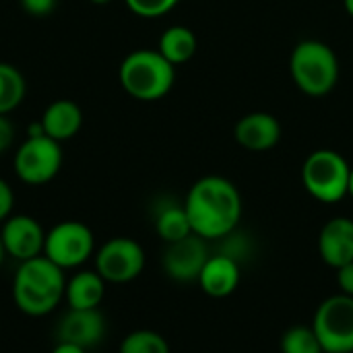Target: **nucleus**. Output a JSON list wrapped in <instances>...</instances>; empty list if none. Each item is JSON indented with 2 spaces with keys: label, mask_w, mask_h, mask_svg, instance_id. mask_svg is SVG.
<instances>
[{
  "label": "nucleus",
  "mask_w": 353,
  "mask_h": 353,
  "mask_svg": "<svg viewBox=\"0 0 353 353\" xmlns=\"http://www.w3.org/2000/svg\"><path fill=\"white\" fill-rule=\"evenodd\" d=\"M21 6L29 17L41 19L52 14V10L56 8V0H21Z\"/></svg>",
  "instance_id": "393cba45"
},
{
  "label": "nucleus",
  "mask_w": 353,
  "mask_h": 353,
  "mask_svg": "<svg viewBox=\"0 0 353 353\" xmlns=\"http://www.w3.org/2000/svg\"><path fill=\"white\" fill-rule=\"evenodd\" d=\"M12 143H14V126L4 114H0V153L8 151Z\"/></svg>",
  "instance_id": "bb28decb"
},
{
  "label": "nucleus",
  "mask_w": 353,
  "mask_h": 353,
  "mask_svg": "<svg viewBox=\"0 0 353 353\" xmlns=\"http://www.w3.org/2000/svg\"><path fill=\"white\" fill-rule=\"evenodd\" d=\"M347 194H352L353 196V170H352V174H350V192Z\"/></svg>",
  "instance_id": "2f4dec72"
},
{
  "label": "nucleus",
  "mask_w": 353,
  "mask_h": 353,
  "mask_svg": "<svg viewBox=\"0 0 353 353\" xmlns=\"http://www.w3.org/2000/svg\"><path fill=\"white\" fill-rule=\"evenodd\" d=\"M12 205H14L12 188L8 186V182H4V180L0 178V221H6V219L10 217Z\"/></svg>",
  "instance_id": "a878e982"
},
{
  "label": "nucleus",
  "mask_w": 353,
  "mask_h": 353,
  "mask_svg": "<svg viewBox=\"0 0 353 353\" xmlns=\"http://www.w3.org/2000/svg\"><path fill=\"white\" fill-rule=\"evenodd\" d=\"M184 209L192 234L205 240H221L238 228L242 217V199L230 180L221 176H207L190 188Z\"/></svg>",
  "instance_id": "f257e3e1"
},
{
  "label": "nucleus",
  "mask_w": 353,
  "mask_h": 353,
  "mask_svg": "<svg viewBox=\"0 0 353 353\" xmlns=\"http://www.w3.org/2000/svg\"><path fill=\"white\" fill-rule=\"evenodd\" d=\"M199 283L211 298H225L236 292L240 283V265L223 254H211L201 271Z\"/></svg>",
  "instance_id": "2eb2a0df"
},
{
  "label": "nucleus",
  "mask_w": 353,
  "mask_h": 353,
  "mask_svg": "<svg viewBox=\"0 0 353 353\" xmlns=\"http://www.w3.org/2000/svg\"><path fill=\"white\" fill-rule=\"evenodd\" d=\"M350 174L352 168L347 161L331 149L314 151L302 168L306 190L321 203L341 201L350 192Z\"/></svg>",
  "instance_id": "39448f33"
},
{
  "label": "nucleus",
  "mask_w": 353,
  "mask_h": 353,
  "mask_svg": "<svg viewBox=\"0 0 353 353\" xmlns=\"http://www.w3.org/2000/svg\"><path fill=\"white\" fill-rule=\"evenodd\" d=\"M4 246H2V238H0V265H2V261H4Z\"/></svg>",
  "instance_id": "7c9ffc66"
},
{
  "label": "nucleus",
  "mask_w": 353,
  "mask_h": 353,
  "mask_svg": "<svg viewBox=\"0 0 353 353\" xmlns=\"http://www.w3.org/2000/svg\"><path fill=\"white\" fill-rule=\"evenodd\" d=\"M105 335V321L97 308L77 310L68 308L56 327L58 343H72L83 350L95 347Z\"/></svg>",
  "instance_id": "f8f14e48"
},
{
  "label": "nucleus",
  "mask_w": 353,
  "mask_h": 353,
  "mask_svg": "<svg viewBox=\"0 0 353 353\" xmlns=\"http://www.w3.org/2000/svg\"><path fill=\"white\" fill-rule=\"evenodd\" d=\"M25 97L23 74L6 62H0V114H8L21 105Z\"/></svg>",
  "instance_id": "aec40b11"
},
{
  "label": "nucleus",
  "mask_w": 353,
  "mask_h": 353,
  "mask_svg": "<svg viewBox=\"0 0 353 353\" xmlns=\"http://www.w3.org/2000/svg\"><path fill=\"white\" fill-rule=\"evenodd\" d=\"M95 271L110 283H128L145 269V252L139 242L130 238L108 240L95 256Z\"/></svg>",
  "instance_id": "1a4fd4ad"
},
{
  "label": "nucleus",
  "mask_w": 353,
  "mask_h": 353,
  "mask_svg": "<svg viewBox=\"0 0 353 353\" xmlns=\"http://www.w3.org/2000/svg\"><path fill=\"white\" fill-rule=\"evenodd\" d=\"M95 250L93 232L81 221H62L46 234L43 256L60 269L81 267Z\"/></svg>",
  "instance_id": "0eeeda50"
},
{
  "label": "nucleus",
  "mask_w": 353,
  "mask_h": 353,
  "mask_svg": "<svg viewBox=\"0 0 353 353\" xmlns=\"http://www.w3.org/2000/svg\"><path fill=\"white\" fill-rule=\"evenodd\" d=\"M41 126L46 137L54 139V141H68L72 139L83 124V112L81 108L70 101V99H58L54 103H50L41 116Z\"/></svg>",
  "instance_id": "dca6fc26"
},
{
  "label": "nucleus",
  "mask_w": 353,
  "mask_h": 353,
  "mask_svg": "<svg viewBox=\"0 0 353 353\" xmlns=\"http://www.w3.org/2000/svg\"><path fill=\"white\" fill-rule=\"evenodd\" d=\"M52 353H87V350H83L79 345H72V343H58Z\"/></svg>",
  "instance_id": "c85d7f7f"
},
{
  "label": "nucleus",
  "mask_w": 353,
  "mask_h": 353,
  "mask_svg": "<svg viewBox=\"0 0 353 353\" xmlns=\"http://www.w3.org/2000/svg\"><path fill=\"white\" fill-rule=\"evenodd\" d=\"M283 353H325L312 327H292L281 337Z\"/></svg>",
  "instance_id": "4be33fe9"
},
{
  "label": "nucleus",
  "mask_w": 353,
  "mask_h": 353,
  "mask_svg": "<svg viewBox=\"0 0 353 353\" xmlns=\"http://www.w3.org/2000/svg\"><path fill=\"white\" fill-rule=\"evenodd\" d=\"M319 252L327 265L339 269L353 261V221L347 217L331 219L319 236Z\"/></svg>",
  "instance_id": "ddd939ff"
},
{
  "label": "nucleus",
  "mask_w": 353,
  "mask_h": 353,
  "mask_svg": "<svg viewBox=\"0 0 353 353\" xmlns=\"http://www.w3.org/2000/svg\"><path fill=\"white\" fill-rule=\"evenodd\" d=\"M155 230H157L159 238L165 240L168 244L190 236L192 228H190L184 205L163 201L155 211Z\"/></svg>",
  "instance_id": "a211bd4d"
},
{
  "label": "nucleus",
  "mask_w": 353,
  "mask_h": 353,
  "mask_svg": "<svg viewBox=\"0 0 353 353\" xmlns=\"http://www.w3.org/2000/svg\"><path fill=\"white\" fill-rule=\"evenodd\" d=\"M219 242H221V250L217 254H223V256L236 261L238 265L250 256V240L244 234H238L236 230L230 232L228 236H223Z\"/></svg>",
  "instance_id": "5701e85b"
},
{
  "label": "nucleus",
  "mask_w": 353,
  "mask_h": 353,
  "mask_svg": "<svg viewBox=\"0 0 353 353\" xmlns=\"http://www.w3.org/2000/svg\"><path fill=\"white\" fill-rule=\"evenodd\" d=\"M281 134L279 122L271 114L254 112L236 124V141L248 151H267L277 145Z\"/></svg>",
  "instance_id": "4468645a"
},
{
  "label": "nucleus",
  "mask_w": 353,
  "mask_h": 353,
  "mask_svg": "<svg viewBox=\"0 0 353 353\" xmlns=\"http://www.w3.org/2000/svg\"><path fill=\"white\" fill-rule=\"evenodd\" d=\"M292 77L308 95L329 93L339 79V62L333 50L321 41H302L292 54Z\"/></svg>",
  "instance_id": "20e7f679"
},
{
  "label": "nucleus",
  "mask_w": 353,
  "mask_h": 353,
  "mask_svg": "<svg viewBox=\"0 0 353 353\" xmlns=\"http://www.w3.org/2000/svg\"><path fill=\"white\" fill-rule=\"evenodd\" d=\"M196 52V37L188 27H170L159 39V54L170 64H182L190 60Z\"/></svg>",
  "instance_id": "6ab92c4d"
},
{
  "label": "nucleus",
  "mask_w": 353,
  "mask_h": 353,
  "mask_svg": "<svg viewBox=\"0 0 353 353\" xmlns=\"http://www.w3.org/2000/svg\"><path fill=\"white\" fill-rule=\"evenodd\" d=\"M211 252L207 240L190 234L178 242H170L163 252V271L176 281H199Z\"/></svg>",
  "instance_id": "9d476101"
},
{
  "label": "nucleus",
  "mask_w": 353,
  "mask_h": 353,
  "mask_svg": "<svg viewBox=\"0 0 353 353\" xmlns=\"http://www.w3.org/2000/svg\"><path fill=\"white\" fill-rule=\"evenodd\" d=\"M120 83L134 99H159L174 85V64H170L159 52L137 50L124 58L120 66Z\"/></svg>",
  "instance_id": "7ed1b4c3"
},
{
  "label": "nucleus",
  "mask_w": 353,
  "mask_h": 353,
  "mask_svg": "<svg viewBox=\"0 0 353 353\" xmlns=\"http://www.w3.org/2000/svg\"><path fill=\"white\" fill-rule=\"evenodd\" d=\"M105 294V281L97 271H81L66 281V302L68 308L87 310L97 308Z\"/></svg>",
  "instance_id": "f3484780"
},
{
  "label": "nucleus",
  "mask_w": 353,
  "mask_h": 353,
  "mask_svg": "<svg viewBox=\"0 0 353 353\" xmlns=\"http://www.w3.org/2000/svg\"><path fill=\"white\" fill-rule=\"evenodd\" d=\"M337 283H339V288H341V292L345 296L353 298V261L337 269Z\"/></svg>",
  "instance_id": "cd10ccee"
},
{
  "label": "nucleus",
  "mask_w": 353,
  "mask_h": 353,
  "mask_svg": "<svg viewBox=\"0 0 353 353\" xmlns=\"http://www.w3.org/2000/svg\"><path fill=\"white\" fill-rule=\"evenodd\" d=\"M312 329L325 353H353V298H327L314 312Z\"/></svg>",
  "instance_id": "423d86ee"
},
{
  "label": "nucleus",
  "mask_w": 353,
  "mask_h": 353,
  "mask_svg": "<svg viewBox=\"0 0 353 353\" xmlns=\"http://www.w3.org/2000/svg\"><path fill=\"white\" fill-rule=\"evenodd\" d=\"M66 294L64 269L39 254L23 261L12 281V298L27 316H46L60 306Z\"/></svg>",
  "instance_id": "f03ea898"
},
{
  "label": "nucleus",
  "mask_w": 353,
  "mask_h": 353,
  "mask_svg": "<svg viewBox=\"0 0 353 353\" xmlns=\"http://www.w3.org/2000/svg\"><path fill=\"white\" fill-rule=\"evenodd\" d=\"M91 2H93V4H108L110 0H91Z\"/></svg>",
  "instance_id": "473e14b6"
},
{
  "label": "nucleus",
  "mask_w": 353,
  "mask_h": 353,
  "mask_svg": "<svg viewBox=\"0 0 353 353\" xmlns=\"http://www.w3.org/2000/svg\"><path fill=\"white\" fill-rule=\"evenodd\" d=\"M126 4L139 17H161L172 10L178 0H126Z\"/></svg>",
  "instance_id": "b1692460"
},
{
  "label": "nucleus",
  "mask_w": 353,
  "mask_h": 353,
  "mask_svg": "<svg viewBox=\"0 0 353 353\" xmlns=\"http://www.w3.org/2000/svg\"><path fill=\"white\" fill-rule=\"evenodd\" d=\"M120 353H170V345L159 333L143 329L122 339Z\"/></svg>",
  "instance_id": "412c9836"
},
{
  "label": "nucleus",
  "mask_w": 353,
  "mask_h": 353,
  "mask_svg": "<svg viewBox=\"0 0 353 353\" xmlns=\"http://www.w3.org/2000/svg\"><path fill=\"white\" fill-rule=\"evenodd\" d=\"M345 10L350 12V17H353V0H345Z\"/></svg>",
  "instance_id": "c756f323"
},
{
  "label": "nucleus",
  "mask_w": 353,
  "mask_h": 353,
  "mask_svg": "<svg viewBox=\"0 0 353 353\" xmlns=\"http://www.w3.org/2000/svg\"><path fill=\"white\" fill-rule=\"evenodd\" d=\"M62 165V149L60 143L41 134L29 137L14 155V172L17 176L31 186L46 184L56 178Z\"/></svg>",
  "instance_id": "6e6552de"
},
{
  "label": "nucleus",
  "mask_w": 353,
  "mask_h": 353,
  "mask_svg": "<svg viewBox=\"0 0 353 353\" xmlns=\"http://www.w3.org/2000/svg\"><path fill=\"white\" fill-rule=\"evenodd\" d=\"M4 252L17 259L19 263L43 254L46 232L29 215H12L4 221L0 230Z\"/></svg>",
  "instance_id": "9b49d317"
}]
</instances>
